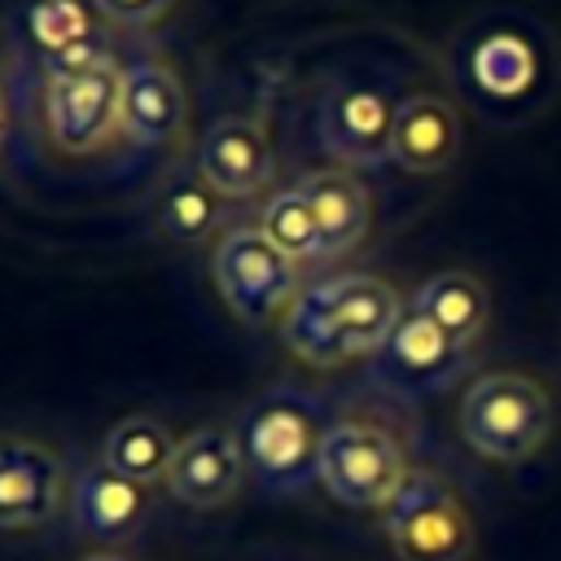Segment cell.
Returning <instances> with one entry per match:
<instances>
[{"label":"cell","instance_id":"6da1fadb","mask_svg":"<svg viewBox=\"0 0 561 561\" xmlns=\"http://www.w3.org/2000/svg\"><path fill=\"white\" fill-rule=\"evenodd\" d=\"M399 320L403 307L390 280L346 272L298 289L280 320V337L298 359L316 368H337L346 359L377 355Z\"/></svg>","mask_w":561,"mask_h":561},{"label":"cell","instance_id":"7a4b0ae2","mask_svg":"<svg viewBox=\"0 0 561 561\" xmlns=\"http://www.w3.org/2000/svg\"><path fill=\"white\" fill-rule=\"evenodd\" d=\"M552 434V399L526 373H482L460 399V438L495 460L522 465Z\"/></svg>","mask_w":561,"mask_h":561},{"label":"cell","instance_id":"3957f363","mask_svg":"<svg viewBox=\"0 0 561 561\" xmlns=\"http://www.w3.org/2000/svg\"><path fill=\"white\" fill-rule=\"evenodd\" d=\"M324 430L329 425H320L311 399H302L298 390H272L241 416L237 438L245 451V469L272 491H298L320 469Z\"/></svg>","mask_w":561,"mask_h":561},{"label":"cell","instance_id":"277c9868","mask_svg":"<svg viewBox=\"0 0 561 561\" xmlns=\"http://www.w3.org/2000/svg\"><path fill=\"white\" fill-rule=\"evenodd\" d=\"M408 460L394 434L373 421H333L320 443L316 478L346 508H386L408 482Z\"/></svg>","mask_w":561,"mask_h":561},{"label":"cell","instance_id":"5b68a950","mask_svg":"<svg viewBox=\"0 0 561 561\" xmlns=\"http://www.w3.org/2000/svg\"><path fill=\"white\" fill-rule=\"evenodd\" d=\"M381 517L399 561H465L473 552V517L465 500L430 469H412Z\"/></svg>","mask_w":561,"mask_h":561},{"label":"cell","instance_id":"8992f818","mask_svg":"<svg viewBox=\"0 0 561 561\" xmlns=\"http://www.w3.org/2000/svg\"><path fill=\"white\" fill-rule=\"evenodd\" d=\"M210 272H215V285H219L224 302L245 324H263L285 302H294V280H298L294 259H285L263 237V228H232L215 245Z\"/></svg>","mask_w":561,"mask_h":561},{"label":"cell","instance_id":"52a82bcc","mask_svg":"<svg viewBox=\"0 0 561 561\" xmlns=\"http://www.w3.org/2000/svg\"><path fill=\"white\" fill-rule=\"evenodd\" d=\"M394 105L377 83L337 79L316 105V136L320 145L346 167H377L390 158V127Z\"/></svg>","mask_w":561,"mask_h":561},{"label":"cell","instance_id":"ba28073f","mask_svg":"<svg viewBox=\"0 0 561 561\" xmlns=\"http://www.w3.org/2000/svg\"><path fill=\"white\" fill-rule=\"evenodd\" d=\"M66 504V465L35 438H0V530L48 526Z\"/></svg>","mask_w":561,"mask_h":561},{"label":"cell","instance_id":"9c48e42d","mask_svg":"<svg viewBox=\"0 0 561 561\" xmlns=\"http://www.w3.org/2000/svg\"><path fill=\"white\" fill-rule=\"evenodd\" d=\"M118 92H123V70L105 61L101 70H88L79 79H57L48 83V136L66 153H92L101 149L114 127H118Z\"/></svg>","mask_w":561,"mask_h":561},{"label":"cell","instance_id":"30bf717a","mask_svg":"<svg viewBox=\"0 0 561 561\" xmlns=\"http://www.w3.org/2000/svg\"><path fill=\"white\" fill-rule=\"evenodd\" d=\"M245 482V451L237 430L228 425H202L180 438L167 491L188 508H219L228 504Z\"/></svg>","mask_w":561,"mask_h":561},{"label":"cell","instance_id":"8fae6325","mask_svg":"<svg viewBox=\"0 0 561 561\" xmlns=\"http://www.w3.org/2000/svg\"><path fill=\"white\" fill-rule=\"evenodd\" d=\"M272 140L259 118L228 114L197 145V175L224 197H250L272 180Z\"/></svg>","mask_w":561,"mask_h":561},{"label":"cell","instance_id":"7c38bea8","mask_svg":"<svg viewBox=\"0 0 561 561\" xmlns=\"http://www.w3.org/2000/svg\"><path fill=\"white\" fill-rule=\"evenodd\" d=\"M184 118H188V101H184V88H180L171 66L136 61V66L123 70L118 127L136 145H145V149L175 145L184 136Z\"/></svg>","mask_w":561,"mask_h":561},{"label":"cell","instance_id":"4fadbf2b","mask_svg":"<svg viewBox=\"0 0 561 561\" xmlns=\"http://www.w3.org/2000/svg\"><path fill=\"white\" fill-rule=\"evenodd\" d=\"M460 149V114L451 101L434 92H412L394 105V127H390V162L416 175L443 171Z\"/></svg>","mask_w":561,"mask_h":561},{"label":"cell","instance_id":"5bb4252c","mask_svg":"<svg viewBox=\"0 0 561 561\" xmlns=\"http://www.w3.org/2000/svg\"><path fill=\"white\" fill-rule=\"evenodd\" d=\"M377 355H381V373H386L394 386H403V390H443V386L469 364L473 351L456 346V342H451L447 333H438L425 316L408 311V316L394 324L390 342H386Z\"/></svg>","mask_w":561,"mask_h":561},{"label":"cell","instance_id":"9a60e30c","mask_svg":"<svg viewBox=\"0 0 561 561\" xmlns=\"http://www.w3.org/2000/svg\"><path fill=\"white\" fill-rule=\"evenodd\" d=\"M145 486L114 473L110 465H88L79 478H75V491H70V513L75 522L96 535V539H123L140 526L145 517Z\"/></svg>","mask_w":561,"mask_h":561},{"label":"cell","instance_id":"2e32d148","mask_svg":"<svg viewBox=\"0 0 561 561\" xmlns=\"http://www.w3.org/2000/svg\"><path fill=\"white\" fill-rule=\"evenodd\" d=\"M298 193L311 202L316 224H320V241H324V259L346 254L359 245V237L368 232V193L351 171H311L298 180Z\"/></svg>","mask_w":561,"mask_h":561},{"label":"cell","instance_id":"e0dca14e","mask_svg":"<svg viewBox=\"0 0 561 561\" xmlns=\"http://www.w3.org/2000/svg\"><path fill=\"white\" fill-rule=\"evenodd\" d=\"M412 311L425 316L438 333H447L456 346L473 351V342L486 329L491 316V298L482 289L478 276L469 272H434L430 280H421V289L412 294Z\"/></svg>","mask_w":561,"mask_h":561},{"label":"cell","instance_id":"ac0fdd59","mask_svg":"<svg viewBox=\"0 0 561 561\" xmlns=\"http://www.w3.org/2000/svg\"><path fill=\"white\" fill-rule=\"evenodd\" d=\"M175 447H180V438H171V430L158 416H123L101 438V465L149 486V482H167Z\"/></svg>","mask_w":561,"mask_h":561},{"label":"cell","instance_id":"d6986e66","mask_svg":"<svg viewBox=\"0 0 561 561\" xmlns=\"http://www.w3.org/2000/svg\"><path fill=\"white\" fill-rule=\"evenodd\" d=\"M539 75V53L526 35L491 31L469 48V79L491 101H517Z\"/></svg>","mask_w":561,"mask_h":561},{"label":"cell","instance_id":"ffe728a7","mask_svg":"<svg viewBox=\"0 0 561 561\" xmlns=\"http://www.w3.org/2000/svg\"><path fill=\"white\" fill-rule=\"evenodd\" d=\"M263 237L285 254V259H324V241H320V224H316V210L311 202L294 188H280L276 197H267L263 206V219H259Z\"/></svg>","mask_w":561,"mask_h":561},{"label":"cell","instance_id":"44dd1931","mask_svg":"<svg viewBox=\"0 0 561 561\" xmlns=\"http://www.w3.org/2000/svg\"><path fill=\"white\" fill-rule=\"evenodd\" d=\"M158 224H162V232H167L171 241H184V245L202 241L206 228L215 224V197H210V184H206L202 175H184V180H175V184L162 193V202H158Z\"/></svg>","mask_w":561,"mask_h":561},{"label":"cell","instance_id":"7402d4cb","mask_svg":"<svg viewBox=\"0 0 561 561\" xmlns=\"http://www.w3.org/2000/svg\"><path fill=\"white\" fill-rule=\"evenodd\" d=\"M96 18L101 13L92 4H83V0H35L31 13H26V26H31V39L44 53H57V48H70L79 39L101 35Z\"/></svg>","mask_w":561,"mask_h":561},{"label":"cell","instance_id":"603a6c76","mask_svg":"<svg viewBox=\"0 0 561 561\" xmlns=\"http://www.w3.org/2000/svg\"><path fill=\"white\" fill-rule=\"evenodd\" d=\"M105 61H110V53H105V35L79 39V44L57 48V53H44L48 83H57V79H79V75H88V70H101Z\"/></svg>","mask_w":561,"mask_h":561},{"label":"cell","instance_id":"cb8c5ba5","mask_svg":"<svg viewBox=\"0 0 561 561\" xmlns=\"http://www.w3.org/2000/svg\"><path fill=\"white\" fill-rule=\"evenodd\" d=\"M88 4L118 26H149L171 9V0H88Z\"/></svg>","mask_w":561,"mask_h":561},{"label":"cell","instance_id":"d4e9b609","mask_svg":"<svg viewBox=\"0 0 561 561\" xmlns=\"http://www.w3.org/2000/svg\"><path fill=\"white\" fill-rule=\"evenodd\" d=\"M83 561H123V557H114V552H92V557H83Z\"/></svg>","mask_w":561,"mask_h":561},{"label":"cell","instance_id":"484cf974","mask_svg":"<svg viewBox=\"0 0 561 561\" xmlns=\"http://www.w3.org/2000/svg\"><path fill=\"white\" fill-rule=\"evenodd\" d=\"M0 145H4V92H0Z\"/></svg>","mask_w":561,"mask_h":561}]
</instances>
